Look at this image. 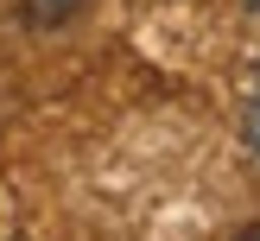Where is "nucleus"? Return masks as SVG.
I'll use <instances>...</instances> for the list:
<instances>
[{
  "label": "nucleus",
  "mask_w": 260,
  "mask_h": 241,
  "mask_svg": "<svg viewBox=\"0 0 260 241\" xmlns=\"http://www.w3.org/2000/svg\"><path fill=\"white\" fill-rule=\"evenodd\" d=\"M89 7H95V0H13V13H19L32 32H63V25H76Z\"/></svg>",
  "instance_id": "f257e3e1"
},
{
  "label": "nucleus",
  "mask_w": 260,
  "mask_h": 241,
  "mask_svg": "<svg viewBox=\"0 0 260 241\" xmlns=\"http://www.w3.org/2000/svg\"><path fill=\"white\" fill-rule=\"evenodd\" d=\"M241 140H248V152L260 159V95L248 101V108H241Z\"/></svg>",
  "instance_id": "f03ea898"
},
{
  "label": "nucleus",
  "mask_w": 260,
  "mask_h": 241,
  "mask_svg": "<svg viewBox=\"0 0 260 241\" xmlns=\"http://www.w3.org/2000/svg\"><path fill=\"white\" fill-rule=\"evenodd\" d=\"M235 241H260V228H241V235H235Z\"/></svg>",
  "instance_id": "7ed1b4c3"
},
{
  "label": "nucleus",
  "mask_w": 260,
  "mask_h": 241,
  "mask_svg": "<svg viewBox=\"0 0 260 241\" xmlns=\"http://www.w3.org/2000/svg\"><path fill=\"white\" fill-rule=\"evenodd\" d=\"M248 7H254V13H260V0H248Z\"/></svg>",
  "instance_id": "20e7f679"
}]
</instances>
